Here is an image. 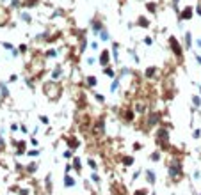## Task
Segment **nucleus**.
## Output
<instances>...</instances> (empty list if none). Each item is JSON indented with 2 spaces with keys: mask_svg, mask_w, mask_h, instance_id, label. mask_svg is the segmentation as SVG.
<instances>
[{
  "mask_svg": "<svg viewBox=\"0 0 201 195\" xmlns=\"http://www.w3.org/2000/svg\"><path fill=\"white\" fill-rule=\"evenodd\" d=\"M79 146H80V140H79V138H75V137L68 138V147H70V149H73V151H75Z\"/></svg>",
  "mask_w": 201,
  "mask_h": 195,
  "instance_id": "13",
  "label": "nucleus"
},
{
  "mask_svg": "<svg viewBox=\"0 0 201 195\" xmlns=\"http://www.w3.org/2000/svg\"><path fill=\"white\" fill-rule=\"evenodd\" d=\"M91 29H93V32L98 36V34L103 30V23H102L100 20H91Z\"/></svg>",
  "mask_w": 201,
  "mask_h": 195,
  "instance_id": "8",
  "label": "nucleus"
},
{
  "mask_svg": "<svg viewBox=\"0 0 201 195\" xmlns=\"http://www.w3.org/2000/svg\"><path fill=\"white\" fill-rule=\"evenodd\" d=\"M11 4H13V7H20V0H13Z\"/></svg>",
  "mask_w": 201,
  "mask_h": 195,
  "instance_id": "46",
  "label": "nucleus"
},
{
  "mask_svg": "<svg viewBox=\"0 0 201 195\" xmlns=\"http://www.w3.org/2000/svg\"><path fill=\"white\" fill-rule=\"evenodd\" d=\"M130 73H132V71H130V68H126V66H123V68H121V69H119V75H118V76H119V78H125V76H126V75H130Z\"/></svg>",
  "mask_w": 201,
  "mask_h": 195,
  "instance_id": "24",
  "label": "nucleus"
},
{
  "mask_svg": "<svg viewBox=\"0 0 201 195\" xmlns=\"http://www.w3.org/2000/svg\"><path fill=\"white\" fill-rule=\"evenodd\" d=\"M133 161H135V160H133V156H125V158H123V165H125V167L133 165Z\"/></svg>",
  "mask_w": 201,
  "mask_h": 195,
  "instance_id": "22",
  "label": "nucleus"
},
{
  "mask_svg": "<svg viewBox=\"0 0 201 195\" xmlns=\"http://www.w3.org/2000/svg\"><path fill=\"white\" fill-rule=\"evenodd\" d=\"M62 156H64V158H73V149H66Z\"/></svg>",
  "mask_w": 201,
  "mask_h": 195,
  "instance_id": "34",
  "label": "nucleus"
},
{
  "mask_svg": "<svg viewBox=\"0 0 201 195\" xmlns=\"http://www.w3.org/2000/svg\"><path fill=\"white\" fill-rule=\"evenodd\" d=\"M87 165H89L93 170H96V168H98V163H96V160H93V158H91V160H87Z\"/></svg>",
  "mask_w": 201,
  "mask_h": 195,
  "instance_id": "32",
  "label": "nucleus"
},
{
  "mask_svg": "<svg viewBox=\"0 0 201 195\" xmlns=\"http://www.w3.org/2000/svg\"><path fill=\"white\" fill-rule=\"evenodd\" d=\"M141 149H142V146H141L139 142H135V144H133V151H141Z\"/></svg>",
  "mask_w": 201,
  "mask_h": 195,
  "instance_id": "41",
  "label": "nucleus"
},
{
  "mask_svg": "<svg viewBox=\"0 0 201 195\" xmlns=\"http://www.w3.org/2000/svg\"><path fill=\"white\" fill-rule=\"evenodd\" d=\"M133 115H135V110H133V108L125 110V121H126V122H132V121H133Z\"/></svg>",
  "mask_w": 201,
  "mask_h": 195,
  "instance_id": "16",
  "label": "nucleus"
},
{
  "mask_svg": "<svg viewBox=\"0 0 201 195\" xmlns=\"http://www.w3.org/2000/svg\"><path fill=\"white\" fill-rule=\"evenodd\" d=\"M135 195H146V190H137Z\"/></svg>",
  "mask_w": 201,
  "mask_h": 195,
  "instance_id": "49",
  "label": "nucleus"
},
{
  "mask_svg": "<svg viewBox=\"0 0 201 195\" xmlns=\"http://www.w3.org/2000/svg\"><path fill=\"white\" fill-rule=\"evenodd\" d=\"M146 9H148L151 14H157V4H155V2H148V4H146Z\"/></svg>",
  "mask_w": 201,
  "mask_h": 195,
  "instance_id": "19",
  "label": "nucleus"
},
{
  "mask_svg": "<svg viewBox=\"0 0 201 195\" xmlns=\"http://www.w3.org/2000/svg\"><path fill=\"white\" fill-rule=\"evenodd\" d=\"M178 2H180V0H173V7H174V11H178Z\"/></svg>",
  "mask_w": 201,
  "mask_h": 195,
  "instance_id": "47",
  "label": "nucleus"
},
{
  "mask_svg": "<svg viewBox=\"0 0 201 195\" xmlns=\"http://www.w3.org/2000/svg\"><path fill=\"white\" fill-rule=\"evenodd\" d=\"M159 122H160V114H159V112H151V114L148 115V119H146V126H148V128H155Z\"/></svg>",
  "mask_w": 201,
  "mask_h": 195,
  "instance_id": "5",
  "label": "nucleus"
},
{
  "mask_svg": "<svg viewBox=\"0 0 201 195\" xmlns=\"http://www.w3.org/2000/svg\"><path fill=\"white\" fill-rule=\"evenodd\" d=\"M160 158H162L160 151H153V153H151V154H150V160H151V161H153V163H157V161H159V160H160Z\"/></svg>",
  "mask_w": 201,
  "mask_h": 195,
  "instance_id": "20",
  "label": "nucleus"
},
{
  "mask_svg": "<svg viewBox=\"0 0 201 195\" xmlns=\"http://www.w3.org/2000/svg\"><path fill=\"white\" fill-rule=\"evenodd\" d=\"M118 50H119V43H114V46H112V59H114V62L112 64H119V53H118Z\"/></svg>",
  "mask_w": 201,
  "mask_h": 195,
  "instance_id": "12",
  "label": "nucleus"
},
{
  "mask_svg": "<svg viewBox=\"0 0 201 195\" xmlns=\"http://www.w3.org/2000/svg\"><path fill=\"white\" fill-rule=\"evenodd\" d=\"M157 73H159L157 66H150V68H146V71H144V76L148 78V80H151V78L157 76Z\"/></svg>",
  "mask_w": 201,
  "mask_h": 195,
  "instance_id": "9",
  "label": "nucleus"
},
{
  "mask_svg": "<svg viewBox=\"0 0 201 195\" xmlns=\"http://www.w3.org/2000/svg\"><path fill=\"white\" fill-rule=\"evenodd\" d=\"M137 25H139V27H144V29H148V27L151 25V21H150L146 16H141V18L137 20Z\"/></svg>",
  "mask_w": 201,
  "mask_h": 195,
  "instance_id": "14",
  "label": "nucleus"
},
{
  "mask_svg": "<svg viewBox=\"0 0 201 195\" xmlns=\"http://www.w3.org/2000/svg\"><path fill=\"white\" fill-rule=\"evenodd\" d=\"M196 46H198V48H201V39H196Z\"/></svg>",
  "mask_w": 201,
  "mask_h": 195,
  "instance_id": "51",
  "label": "nucleus"
},
{
  "mask_svg": "<svg viewBox=\"0 0 201 195\" xmlns=\"http://www.w3.org/2000/svg\"><path fill=\"white\" fill-rule=\"evenodd\" d=\"M119 80H121L119 76H116V78H114V82L110 83V92H112V94L119 90Z\"/></svg>",
  "mask_w": 201,
  "mask_h": 195,
  "instance_id": "15",
  "label": "nucleus"
},
{
  "mask_svg": "<svg viewBox=\"0 0 201 195\" xmlns=\"http://www.w3.org/2000/svg\"><path fill=\"white\" fill-rule=\"evenodd\" d=\"M155 142L160 146V149H169V131L165 128H159L155 133Z\"/></svg>",
  "mask_w": 201,
  "mask_h": 195,
  "instance_id": "2",
  "label": "nucleus"
},
{
  "mask_svg": "<svg viewBox=\"0 0 201 195\" xmlns=\"http://www.w3.org/2000/svg\"><path fill=\"white\" fill-rule=\"evenodd\" d=\"M21 20H23L25 23H30V21H32V16L27 14V12H21Z\"/></svg>",
  "mask_w": 201,
  "mask_h": 195,
  "instance_id": "31",
  "label": "nucleus"
},
{
  "mask_svg": "<svg viewBox=\"0 0 201 195\" xmlns=\"http://www.w3.org/2000/svg\"><path fill=\"white\" fill-rule=\"evenodd\" d=\"M144 44H148V46H150V44H153V39H151V37H144Z\"/></svg>",
  "mask_w": 201,
  "mask_h": 195,
  "instance_id": "42",
  "label": "nucleus"
},
{
  "mask_svg": "<svg viewBox=\"0 0 201 195\" xmlns=\"http://www.w3.org/2000/svg\"><path fill=\"white\" fill-rule=\"evenodd\" d=\"M57 53H59V51H57L55 48H52V50H46L44 57H46V59H53V57H57Z\"/></svg>",
  "mask_w": 201,
  "mask_h": 195,
  "instance_id": "21",
  "label": "nucleus"
},
{
  "mask_svg": "<svg viewBox=\"0 0 201 195\" xmlns=\"http://www.w3.org/2000/svg\"><path fill=\"white\" fill-rule=\"evenodd\" d=\"M4 46H5L7 50H13V44H9V43H4Z\"/></svg>",
  "mask_w": 201,
  "mask_h": 195,
  "instance_id": "50",
  "label": "nucleus"
},
{
  "mask_svg": "<svg viewBox=\"0 0 201 195\" xmlns=\"http://www.w3.org/2000/svg\"><path fill=\"white\" fill-rule=\"evenodd\" d=\"M103 73H105V75H107V76H110V78L118 76V75H116V71H114V69H112V68H109V66H107V68H105V69H103Z\"/></svg>",
  "mask_w": 201,
  "mask_h": 195,
  "instance_id": "27",
  "label": "nucleus"
},
{
  "mask_svg": "<svg viewBox=\"0 0 201 195\" xmlns=\"http://www.w3.org/2000/svg\"><path fill=\"white\" fill-rule=\"evenodd\" d=\"M71 165H73V168H77V170H80V167H82V163H80V158H73V161H71Z\"/></svg>",
  "mask_w": 201,
  "mask_h": 195,
  "instance_id": "29",
  "label": "nucleus"
},
{
  "mask_svg": "<svg viewBox=\"0 0 201 195\" xmlns=\"http://www.w3.org/2000/svg\"><path fill=\"white\" fill-rule=\"evenodd\" d=\"M196 60H198V64L201 66V55H196Z\"/></svg>",
  "mask_w": 201,
  "mask_h": 195,
  "instance_id": "52",
  "label": "nucleus"
},
{
  "mask_svg": "<svg viewBox=\"0 0 201 195\" xmlns=\"http://www.w3.org/2000/svg\"><path fill=\"white\" fill-rule=\"evenodd\" d=\"M38 4H39V0H27L23 5L25 7H38Z\"/></svg>",
  "mask_w": 201,
  "mask_h": 195,
  "instance_id": "30",
  "label": "nucleus"
},
{
  "mask_svg": "<svg viewBox=\"0 0 201 195\" xmlns=\"http://www.w3.org/2000/svg\"><path fill=\"white\" fill-rule=\"evenodd\" d=\"M98 36H100V39H102V41H105V43H107V41H110V36H109V32H107L105 29H103Z\"/></svg>",
  "mask_w": 201,
  "mask_h": 195,
  "instance_id": "25",
  "label": "nucleus"
},
{
  "mask_svg": "<svg viewBox=\"0 0 201 195\" xmlns=\"http://www.w3.org/2000/svg\"><path fill=\"white\" fill-rule=\"evenodd\" d=\"M36 168H38V163H30V165L27 167V170H29V172H34Z\"/></svg>",
  "mask_w": 201,
  "mask_h": 195,
  "instance_id": "37",
  "label": "nucleus"
},
{
  "mask_svg": "<svg viewBox=\"0 0 201 195\" xmlns=\"http://www.w3.org/2000/svg\"><path fill=\"white\" fill-rule=\"evenodd\" d=\"M64 185L70 188V186H73V185H75V179H73V177H70V176L66 174V176H64Z\"/></svg>",
  "mask_w": 201,
  "mask_h": 195,
  "instance_id": "26",
  "label": "nucleus"
},
{
  "mask_svg": "<svg viewBox=\"0 0 201 195\" xmlns=\"http://www.w3.org/2000/svg\"><path fill=\"white\" fill-rule=\"evenodd\" d=\"M61 78H62V66L59 64V66H55L53 71H52V80L57 82V80H61Z\"/></svg>",
  "mask_w": 201,
  "mask_h": 195,
  "instance_id": "10",
  "label": "nucleus"
},
{
  "mask_svg": "<svg viewBox=\"0 0 201 195\" xmlns=\"http://www.w3.org/2000/svg\"><path fill=\"white\" fill-rule=\"evenodd\" d=\"M192 105H194V108H201V98L199 96H192Z\"/></svg>",
  "mask_w": 201,
  "mask_h": 195,
  "instance_id": "28",
  "label": "nucleus"
},
{
  "mask_svg": "<svg viewBox=\"0 0 201 195\" xmlns=\"http://www.w3.org/2000/svg\"><path fill=\"white\" fill-rule=\"evenodd\" d=\"M0 92H2V96H7V87L4 83H0Z\"/></svg>",
  "mask_w": 201,
  "mask_h": 195,
  "instance_id": "38",
  "label": "nucleus"
},
{
  "mask_svg": "<svg viewBox=\"0 0 201 195\" xmlns=\"http://www.w3.org/2000/svg\"><path fill=\"white\" fill-rule=\"evenodd\" d=\"M94 99H96L98 103H105V98H103L102 94H98V92H94Z\"/></svg>",
  "mask_w": 201,
  "mask_h": 195,
  "instance_id": "33",
  "label": "nucleus"
},
{
  "mask_svg": "<svg viewBox=\"0 0 201 195\" xmlns=\"http://www.w3.org/2000/svg\"><path fill=\"white\" fill-rule=\"evenodd\" d=\"M198 89H199V94H201V85H198Z\"/></svg>",
  "mask_w": 201,
  "mask_h": 195,
  "instance_id": "53",
  "label": "nucleus"
},
{
  "mask_svg": "<svg viewBox=\"0 0 201 195\" xmlns=\"http://www.w3.org/2000/svg\"><path fill=\"white\" fill-rule=\"evenodd\" d=\"M199 137H201V129H194V131H192V138H196V140H198Z\"/></svg>",
  "mask_w": 201,
  "mask_h": 195,
  "instance_id": "36",
  "label": "nucleus"
},
{
  "mask_svg": "<svg viewBox=\"0 0 201 195\" xmlns=\"http://www.w3.org/2000/svg\"><path fill=\"white\" fill-rule=\"evenodd\" d=\"M169 177H173V179H180L182 177V161L176 156L169 160Z\"/></svg>",
  "mask_w": 201,
  "mask_h": 195,
  "instance_id": "1",
  "label": "nucleus"
},
{
  "mask_svg": "<svg viewBox=\"0 0 201 195\" xmlns=\"http://www.w3.org/2000/svg\"><path fill=\"white\" fill-rule=\"evenodd\" d=\"M192 16H194V9L191 7V5H185V9H182V12H180V20L183 21H189V20H192Z\"/></svg>",
  "mask_w": 201,
  "mask_h": 195,
  "instance_id": "6",
  "label": "nucleus"
},
{
  "mask_svg": "<svg viewBox=\"0 0 201 195\" xmlns=\"http://www.w3.org/2000/svg\"><path fill=\"white\" fill-rule=\"evenodd\" d=\"M27 154L29 156H39V151L38 149H32V151H27Z\"/></svg>",
  "mask_w": 201,
  "mask_h": 195,
  "instance_id": "39",
  "label": "nucleus"
},
{
  "mask_svg": "<svg viewBox=\"0 0 201 195\" xmlns=\"http://www.w3.org/2000/svg\"><path fill=\"white\" fill-rule=\"evenodd\" d=\"M192 48V34L191 32H185V50Z\"/></svg>",
  "mask_w": 201,
  "mask_h": 195,
  "instance_id": "18",
  "label": "nucleus"
},
{
  "mask_svg": "<svg viewBox=\"0 0 201 195\" xmlns=\"http://www.w3.org/2000/svg\"><path fill=\"white\" fill-rule=\"evenodd\" d=\"M96 83H98V80H96L94 75H87V76H85V87L94 89V87H96Z\"/></svg>",
  "mask_w": 201,
  "mask_h": 195,
  "instance_id": "11",
  "label": "nucleus"
},
{
  "mask_svg": "<svg viewBox=\"0 0 201 195\" xmlns=\"http://www.w3.org/2000/svg\"><path fill=\"white\" fill-rule=\"evenodd\" d=\"M110 57H112V53H110L109 50H103V51L100 53V59H98V60H100V64H102L103 68H107V66L112 62V60H110Z\"/></svg>",
  "mask_w": 201,
  "mask_h": 195,
  "instance_id": "7",
  "label": "nucleus"
},
{
  "mask_svg": "<svg viewBox=\"0 0 201 195\" xmlns=\"http://www.w3.org/2000/svg\"><path fill=\"white\" fill-rule=\"evenodd\" d=\"M94 62H96V60H94V59H93V57H89V59H87V64H89V66H93V64H94Z\"/></svg>",
  "mask_w": 201,
  "mask_h": 195,
  "instance_id": "45",
  "label": "nucleus"
},
{
  "mask_svg": "<svg viewBox=\"0 0 201 195\" xmlns=\"http://www.w3.org/2000/svg\"><path fill=\"white\" fill-rule=\"evenodd\" d=\"M133 110H135V114H146V105L144 103H135Z\"/></svg>",
  "mask_w": 201,
  "mask_h": 195,
  "instance_id": "17",
  "label": "nucleus"
},
{
  "mask_svg": "<svg viewBox=\"0 0 201 195\" xmlns=\"http://www.w3.org/2000/svg\"><path fill=\"white\" fill-rule=\"evenodd\" d=\"M27 50H29V48H27V44H20V51H21V53H25Z\"/></svg>",
  "mask_w": 201,
  "mask_h": 195,
  "instance_id": "43",
  "label": "nucleus"
},
{
  "mask_svg": "<svg viewBox=\"0 0 201 195\" xmlns=\"http://www.w3.org/2000/svg\"><path fill=\"white\" fill-rule=\"evenodd\" d=\"M91 179H93L94 183H98V181H100V176H98V174L94 172V174H91Z\"/></svg>",
  "mask_w": 201,
  "mask_h": 195,
  "instance_id": "40",
  "label": "nucleus"
},
{
  "mask_svg": "<svg viewBox=\"0 0 201 195\" xmlns=\"http://www.w3.org/2000/svg\"><path fill=\"white\" fill-rule=\"evenodd\" d=\"M146 179H148V183H155V172L153 170H146Z\"/></svg>",
  "mask_w": 201,
  "mask_h": 195,
  "instance_id": "23",
  "label": "nucleus"
},
{
  "mask_svg": "<svg viewBox=\"0 0 201 195\" xmlns=\"http://www.w3.org/2000/svg\"><path fill=\"white\" fill-rule=\"evenodd\" d=\"M93 133H94V135H103V133H105V119H103V117L96 119V122H94V126H93Z\"/></svg>",
  "mask_w": 201,
  "mask_h": 195,
  "instance_id": "4",
  "label": "nucleus"
},
{
  "mask_svg": "<svg viewBox=\"0 0 201 195\" xmlns=\"http://www.w3.org/2000/svg\"><path fill=\"white\" fill-rule=\"evenodd\" d=\"M169 46H171V51H173L178 59L183 57V46L180 44V41L176 39V36H169Z\"/></svg>",
  "mask_w": 201,
  "mask_h": 195,
  "instance_id": "3",
  "label": "nucleus"
},
{
  "mask_svg": "<svg viewBox=\"0 0 201 195\" xmlns=\"http://www.w3.org/2000/svg\"><path fill=\"white\" fill-rule=\"evenodd\" d=\"M91 50H98V43H96V41L91 43Z\"/></svg>",
  "mask_w": 201,
  "mask_h": 195,
  "instance_id": "44",
  "label": "nucleus"
},
{
  "mask_svg": "<svg viewBox=\"0 0 201 195\" xmlns=\"http://www.w3.org/2000/svg\"><path fill=\"white\" fill-rule=\"evenodd\" d=\"M39 122H41V124H48V122H50V119H48L46 115H39Z\"/></svg>",
  "mask_w": 201,
  "mask_h": 195,
  "instance_id": "35",
  "label": "nucleus"
},
{
  "mask_svg": "<svg viewBox=\"0 0 201 195\" xmlns=\"http://www.w3.org/2000/svg\"><path fill=\"white\" fill-rule=\"evenodd\" d=\"M194 12H196V14H199V16H201V5H198V7L194 9Z\"/></svg>",
  "mask_w": 201,
  "mask_h": 195,
  "instance_id": "48",
  "label": "nucleus"
}]
</instances>
